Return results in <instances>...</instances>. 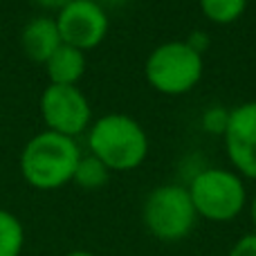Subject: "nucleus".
I'll list each match as a JSON object with an SVG mask.
<instances>
[{
	"label": "nucleus",
	"instance_id": "nucleus-1",
	"mask_svg": "<svg viewBox=\"0 0 256 256\" xmlns=\"http://www.w3.org/2000/svg\"><path fill=\"white\" fill-rule=\"evenodd\" d=\"M76 140L52 130L36 132L20 153V173L30 186L38 191H54L70 184L81 160Z\"/></svg>",
	"mask_w": 256,
	"mask_h": 256
},
{
	"label": "nucleus",
	"instance_id": "nucleus-2",
	"mask_svg": "<svg viewBox=\"0 0 256 256\" xmlns=\"http://www.w3.org/2000/svg\"><path fill=\"white\" fill-rule=\"evenodd\" d=\"M90 155L112 171H132L148 158L150 142L142 124L124 112H110L94 120L88 128Z\"/></svg>",
	"mask_w": 256,
	"mask_h": 256
},
{
	"label": "nucleus",
	"instance_id": "nucleus-3",
	"mask_svg": "<svg viewBox=\"0 0 256 256\" xmlns=\"http://www.w3.org/2000/svg\"><path fill=\"white\" fill-rule=\"evenodd\" d=\"M204 74V58L186 40H168L148 54L144 76L153 90L168 97L186 94L200 84Z\"/></svg>",
	"mask_w": 256,
	"mask_h": 256
},
{
	"label": "nucleus",
	"instance_id": "nucleus-4",
	"mask_svg": "<svg viewBox=\"0 0 256 256\" xmlns=\"http://www.w3.org/2000/svg\"><path fill=\"white\" fill-rule=\"evenodd\" d=\"M189 196L196 214L212 222H230L248 204L243 178L236 171L209 166L200 168L189 182Z\"/></svg>",
	"mask_w": 256,
	"mask_h": 256
},
{
	"label": "nucleus",
	"instance_id": "nucleus-5",
	"mask_svg": "<svg viewBox=\"0 0 256 256\" xmlns=\"http://www.w3.org/2000/svg\"><path fill=\"white\" fill-rule=\"evenodd\" d=\"M142 220L150 236L162 243H178L194 232L198 214L189 189L182 184H160L146 196Z\"/></svg>",
	"mask_w": 256,
	"mask_h": 256
},
{
	"label": "nucleus",
	"instance_id": "nucleus-6",
	"mask_svg": "<svg viewBox=\"0 0 256 256\" xmlns=\"http://www.w3.org/2000/svg\"><path fill=\"white\" fill-rule=\"evenodd\" d=\"M40 117L45 130L76 140L92 124V108L79 86L50 84L40 94Z\"/></svg>",
	"mask_w": 256,
	"mask_h": 256
},
{
	"label": "nucleus",
	"instance_id": "nucleus-7",
	"mask_svg": "<svg viewBox=\"0 0 256 256\" xmlns=\"http://www.w3.org/2000/svg\"><path fill=\"white\" fill-rule=\"evenodd\" d=\"M54 20L63 43L81 52L99 48L110 27L106 9L97 0H72L70 4L58 9Z\"/></svg>",
	"mask_w": 256,
	"mask_h": 256
},
{
	"label": "nucleus",
	"instance_id": "nucleus-8",
	"mask_svg": "<svg viewBox=\"0 0 256 256\" xmlns=\"http://www.w3.org/2000/svg\"><path fill=\"white\" fill-rule=\"evenodd\" d=\"M222 140L236 173L256 180V102H245L232 108Z\"/></svg>",
	"mask_w": 256,
	"mask_h": 256
},
{
	"label": "nucleus",
	"instance_id": "nucleus-9",
	"mask_svg": "<svg viewBox=\"0 0 256 256\" xmlns=\"http://www.w3.org/2000/svg\"><path fill=\"white\" fill-rule=\"evenodd\" d=\"M63 45L58 34L56 20L52 16H36L22 27L20 32V48L25 56L34 63L45 66L50 56Z\"/></svg>",
	"mask_w": 256,
	"mask_h": 256
},
{
	"label": "nucleus",
	"instance_id": "nucleus-10",
	"mask_svg": "<svg viewBox=\"0 0 256 256\" xmlns=\"http://www.w3.org/2000/svg\"><path fill=\"white\" fill-rule=\"evenodd\" d=\"M86 52L63 43L52 56L45 61V74L54 86H76L86 74Z\"/></svg>",
	"mask_w": 256,
	"mask_h": 256
},
{
	"label": "nucleus",
	"instance_id": "nucleus-11",
	"mask_svg": "<svg viewBox=\"0 0 256 256\" xmlns=\"http://www.w3.org/2000/svg\"><path fill=\"white\" fill-rule=\"evenodd\" d=\"M25 248V227L16 214L0 209V256H20Z\"/></svg>",
	"mask_w": 256,
	"mask_h": 256
},
{
	"label": "nucleus",
	"instance_id": "nucleus-12",
	"mask_svg": "<svg viewBox=\"0 0 256 256\" xmlns=\"http://www.w3.org/2000/svg\"><path fill=\"white\" fill-rule=\"evenodd\" d=\"M108 178H110V168L102 160H97L94 155L88 153V155H81L72 182L86 191H94V189H102L108 182Z\"/></svg>",
	"mask_w": 256,
	"mask_h": 256
},
{
	"label": "nucleus",
	"instance_id": "nucleus-13",
	"mask_svg": "<svg viewBox=\"0 0 256 256\" xmlns=\"http://www.w3.org/2000/svg\"><path fill=\"white\" fill-rule=\"evenodd\" d=\"M204 18L216 25H232L248 9V0H198Z\"/></svg>",
	"mask_w": 256,
	"mask_h": 256
},
{
	"label": "nucleus",
	"instance_id": "nucleus-14",
	"mask_svg": "<svg viewBox=\"0 0 256 256\" xmlns=\"http://www.w3.org/2000/svg\"><path fill=\"white\" fill-rule=\"evenodd\" d=\"M227 122H230V110H225L220 106L207 108L202 115V128L207 132H212V135H225Z\"/></svg>",
	"mask_w": 256,
	"mask_h": 256
},
{
	"label": "nucleus",
	"instance_id": "nucleus-15",
	"mask_svg": "<svg viewBox=\"0 0 256 256\" xmlns=\"http://www.w3.org/2000/svg\"><path fill=\"white\" fill-rule=\"evenodd\" d=\"M227 256H256V232L245 234L243 238L236 240Z\"/></svg>",
	"mask_w": 256,
	"mask_h": 256
},
{
	"label": "nucleus",
	"instance_id": "nucleus-16",
	"mask_svg": "<svg viewBox=\"0 0 256 256\" xmlns=\"http://www.w3.org/2000/svg\"><path fill=\"white\" fill-rule=\"evenodd\" d=\"M186 43H189L191 48H194L196 52H200V54H204V50L209 48V38L204 34H200V32H194V34L186 38Z\"/></svg>",
	"mask_w": 256,
	"mask_h": 256
},
{
	"label": "nucleus",
	"instance_id": "nucleus-17",
	"mask_svg": "<svg viewBox=\"0 0 256 256\" xmlns=\"http://www.w3.org/2000/svg\"><path fill=\"white\" fill-rule=\"evenodd\" d=\"M32 2L43 9H54V12H58V9H63L66 4H70L72 0H32Z\"/></svg>",
	"mask_w": 256,
	"mask_h": 256
},
{
	"label": "nucleus",
	"instance_id": "nucleus-18",
	"mask_svg": "<svg viewBox=\"0 0 256 256\" xmlns=\"http://www.w3.org/2000/svg\"><path fill=\"white\" fill-rule=\"evenodd\" d=\"M250 218H252V225H254V232H256V196L250 202Z\"/></svg>",
	"mask_w": 256,
	"mask_h": 256
},
{
	"label": "nucleus",
	"instance_id": "nucleus-19",
	"mask_svg": "<svg viewBox=\"0 0 256 256\" xmlns=\"http://www.w3.org/2000/svg\"><path fill=\"white\" fill-rule=\"evenodd\" d=\"M66 256H94V254L92 252H86V250H74V252H70Z\"/></svg>",
	"mask_w": 256,
	"mask_h": 256
}]
</instances>
